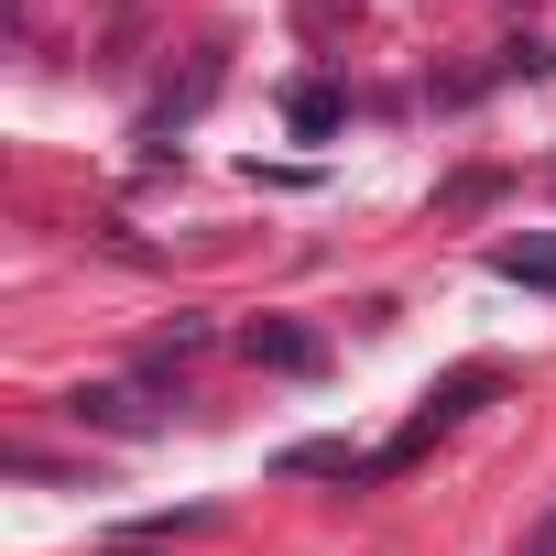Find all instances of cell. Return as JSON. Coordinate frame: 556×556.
Listing matches in <instances>:
<instances>
[{
  "instance_id": "1",
  "label": "cell",
  "mask_w": 556,
  "mask_h": 556,
  "mask_svg": "<svg viewBox=\"0 0 556 556\" xmlns=\"http://www.w3.org/2000/svg\"><path fill=\"white\" fill-rule=\"evenodd\" d=\"M480 393H491V361H469V371H447V382H437V393H426V404L404 415V437H393V447H371V480H393V469H415V458H426V447H437V437H447V426H458V415H469Z\"/></svg>"
},
{
  "instance_id": "2",
  "label": "cell",
  "mask_w": 556,
  "mask_h": 556,
  "mask_svg": "<svg viewBox=\"0 0 556 556\" xmlns=\"http://www.w3.org/2000/svg\"><path fill=\"white\" fill-rule=\"evenodd\" d=\"M240 350H251L262 371H317V361H328V339H317V328H295V317H251V328H240Z\"/></svg>"
},
{
  "instance_id": "3",
  "label": "cell",
  "mask_w": 556,
  "mask_h": 556,
  "mask_svg": "<svg viewBox=\"0 0 556 556\" xmlns=\"http://www.w3.org/2000/svg\"><path fill=\"white\" fill-rule=\"evenodd\" d=\"M273 469H285V480H371V458H361V447H339V437H306V447L273 458Z\"/></svg>"
},
{
  "instance_id": "4",
  "label": "cell",
  "mask_w": 556,
  "mask_h": 556,
  "mask_svg": "<svg viewBox=\"0 0 556 556\" xmlns=\"http://www.w3.org/2000/svg\"><path fill=\"white\" fill-rule=\"evenodd\" d=\"M491 273H502V285L556 295V240H534V229H523V240H502V251H491Z\"/></svg>"
},
{
  "instance_id": "5",
  "label": "cell",
  "mask_w": 556,
  "mask_h": 556,
  "mask_svg": "<svg viewBox=\"0 0 556 556\" xmlns=\"http://www.w3.org/2000/svg\"><path fill=\"white\" fill-rule=\"evenodd\" d=\"M66 415H77V426H110V437H142V426H153V404H142V393H121V382H110V393H77Z\"/></svg>"
},
{
  "instance_id": "6",
  "label": "cell",
  "mask_w": 556,
  "mask_h": 556,
  "mask_svg": "<svg viewBox=\"0 0 556 556\" xmlns=\"http://www.w3.org/2000/svg\"><path fill=\"white\" fill-rule=\"evenodd\" d=\"M285 121H295V131H306V142H328V131H339V121H350V99H339V88H317V77H306V88H285Z\"/></svg>"
},
{
  "instance_id": "7",
  "label": "cell",
  "mask_w": 556,
  "mask_h": 556,
  "mask_svg": "<svg viewBox=\"0 0 556 556\" xmlns=\"http://www.w3.org/2000/svg\"><path fill=\"white\" fill-rule=\"evenodd\" d=\"M523 556H556V513H545V523H534V545H523Z\"/></svg>"
}]
</instances>
